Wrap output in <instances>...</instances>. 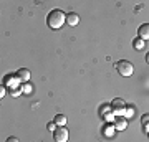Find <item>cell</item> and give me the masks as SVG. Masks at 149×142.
Returning <instances> with one entry per match:
<instances>
[{
	"instance_id": "1",
	"label": "cell",
	"mask_w": 149,
	"mask_h": 142,
	"mask_svg": "<svg viewBox=\"0 0 149 142\" xmlns=\"http://www.w3.org/2000/svg\"><path fill=\"white\" fill-rule=\"evenodd\" d=\"M47 23H48V26H50L52 30H60V28L66 23V15L63 13V10L55 8V10H52L50 13H48Z\"/></svg>"
},
{
	"instance_id": "2",
	"label": "cell",
	"mask_w": 149,
	"mask_h": 142,
	"mask_svg": "<svg viewBox=\"0 0 149 142\" xmlns=\"http://www.w3.org/2000/svg\"><path fill=\"white\" fill-rule=\"evenodd\" d=\"M116 71L121 76H124V78H129V76H133L134 73V66L131 61H128V60H121V61H118L116 63Z\"/></svg>"
},
{
	"instance_id": "3",
	"label": "cell",
	"mask_w": 149,
	"mask_h": 142,
	"mask_svg": "<svg viewBox=\"0 0 149 142\" xmlns=\"http://www.w3.org/2000/svg\"><path fill=\"white\" fill-rule=\"evenodd\" d=\"M111 111L116 117H124V112H126V103H124V99L116 98L111 103Z\"/></svg>"
},
{
	"instance_id": "4",
	"label": "cell",
	"mask_w": 149,
	"mask_h": 142,
	"mask_svg": "<svg viewBox=\"0 0 149 142\" xmlns=\"http://www.w3.org/2000/svg\"><path fill=\"white\" fill-rule=\"evenodd\" d=\"M68 137H70V132L66 127H56V131L53 132V139L55 142H68Z\"/></svg>"
},
{
	"instance_id": "5",
	"label": "cell",
	"mask_w": 149,
	"mask_h": 142,
	"mask_svg": "<svg viewBox=\"0 0 149 142\" xmlns=\"http://www.w3.org/2000/svg\"><path fill=\"white\" fill-rule=\"evenodd\" d=\"M114 134H116V127H114V124L108 122L106 126L103 127V136L106 137V139H111V137H114Z\"/></svg>"
},
{
	"instance_id": "6",
	"label": "cell",
	"mask_w": 149,
	"mask_h": 142,
	"mask_svg": "<svg viewBox=\"0 0 149 142\" xmlns=\"http://www.w3.org/2000/svg\"><path fill=\"white\" fill-rule=\"evenodd\" d=\"M138 38H141V40H149V23H143V25L139 26L138 30Z\"/></svg>"
},
{
	"instance_id": "7",
	"label": "cell",
	"mask_w": 149,
	"mask_h": 142,
	"mask_svg": "<svg viewBox=\"0 0 149 142\" xmlns=\"http://www.w3.org/2000/svg\"><path fill=\"white\" fill-rule=\"evenodd\" d=\"M30 76H32V74H30V71H28L27 68H22V69L17 71V78L20 79V81H23V83H28V81H30Z\"/></svg>"
},
{
	"instance_id": "8",
	"label": "cell",
	"mask_w": 149,
	"mask_h": 142,
	"mask_svg": "<svg viewBox=\"0 0 149 142\" xmlns=\"http://www.w3.org/2000/svg\"><path fill=\"white\" fill-rule=\"evenodd\" d=\"M66 23L70 26H76L80 23V15L78 13H73V12H70L68 15H66Z\"/></svg>"
},
{
	"instance_id": "9",
	"label": "cell",
	"mask_w": 149,
	"mask_h": 142,
	"mask_svg": "<svg viewBox=\"0 0 149 142\" xmlns=\"http://www.w3.org/2000/svg\"><path fill=\"white\" fill-rule=\"evenodd\" d=\"M114 127H116V131H124V129L128 127V119H126V117H116Z\"/></svg>"
},
{
	"instance_id": "10",
	"label": "cell",
	"mask_w": 149,
	"mask_h": 142,
	"mask_svg": "<svg viewBox=\"0 0 149 142\" xmlns=\"http://www.w3.org/2000/svg\"><path fill=\"white\" fill-rule=\"evenodd\" d=\"M144 46H146V42H144V40H141V38H134L133 40V48L134 50L141 51V50H144Z\"/></svg>"
},
{
	"instance_id": "11",
	"label": "cell",
	"mask_w": 149,
	"mask_h": 142,
	"mask_svg": "<svg viewBox=\"0 0 149 142\" xmlns=\"http://www.w3.org/2000/svg\"><path fill=\"white\" fill-rule=\"evenodd\" d=\"M53 122H55L58 127H63L65 124H66V116H65V114H56Z\"/></svg>"
},
{
	"instance_id": "12",
	"label": "cell",
	"mask_w": 149,
	"mask_h": 142,
	"mask_svg": "<svg viewBox=\"0 0 149 142\" xmlns=\"http://www.w3.org/2000/svg\"><path fill=\"white\" fill-rule=\"evenodd\" d=\"M33 89H35V88H33V84H32V83H25L23 86H22V91H23V94H32Z\"/></svg>"
},
{
	"instance_id": "13",
	"label": "cell",
	"mask_w": 149,
	"mask_h": 142,
	"mask_svg": "<svg viewBox=\"0 0 149 142\" xmlns=\"http://www.w3.org/2000/svg\"><path fill=\"white\" fill-rule=\"evenodd\" d=\"M108 112H111V106H109V104H103L101 107H100V116L104 117Z\"/></svg>"
},
{
	"instance_id": "14",
	"label": "cell",
	"mask_w": 149,
	"mask_h": 142,
	"mask_svg": "<svg viewBox=\"0 0 149 142\" xmlns=\"http://www.w3.org/2000/svg\"><path fill=\"white\" fill-rule=\"evenodd\" d=\"M134 112H136V109H134L133 106H126V112H124V117H126V119H131V117L134 116Z\"/></svg>"
},
{
	"instance_id": "15",
	"label": "cell",
	"mask_w": 149,
	"mask_h": 142,
	"mask_svg": "<svg viewBox=\"0 0 149 142\" xmlns=\"http://www.w3.org/2000/svg\"><path fill=\"white\" fill-rule=\"evenodd\" d=\"M23 91H22V88H12L10 89V96L12 98H17V96H20Z\"/></svg>"
},
{
	"instance_id": "16",
	"label": "cell",
	"mask_w": 149,
	"mask_h": 142,
	"mask_svg": "<svg viewBox=\"0 0 149 142\" xmlns=\"http://www.w3.org/2000/svg\"><path fill=\"white\" fill-rule=\"evenodd\" d=\"M141 124H143L144 129H146V127H149V114H144V116L141 117Z\"/></svg>"
},
{
	"instance_id": "17",
	"label": "cell",
	"mask_w": 149,
	"mask_h": 142,
	"mask_svg": "<svg viewBox=\"0 0 149 142\" xmlns=\"http://www.w3.org/2000/svg\"><path fill=\"white\" fill-rule=\"evenodd\" d=\"M104 121H106V122H114V121H116V119H114V114H113V111H111V112H108L106 116H104Z\"/></svg>"
},
{
	"instance_id": "18",
	"label": "cell",
	"mask_w": 149,
	"mask_h": 142,
	"mask_svg": "<svg viewBox=\"0 0 149 142\" xmlns=\"http://www.w3.org/2000/svg\"><path fill=\"white\" fill-rule=\"evenodd\" d=\"M56 127H58V126H56L55 122H48L47 129H48V131H52V132H55V131H56Z\"/></svg>"
},
{
	"instance_id": "19",
	"label": "cell",
	"mask_w": 149,
	"mask_h": 142,
	"mask_svg": "<svg viewBox=\"0 0 149 142\" xmlns=\"http://www.w3.org/2000/svg\"><path fill=\"white\" fill-rule=\"evenodd\" d=\"M0 89H2V91H0V96H2V98H3V96H5V93H7V86H3V84H2V88H0Z\"/></svg>"
},
{
	"instance_id": "20",
	"label": "cell",
	"mask_w": 149,
	"mask_h": 142,
	"mask_svg": "<svg viewBox=\"0 0 149 142\" xmlns=\"http://www.w3.org/2000/svg\"><path fill=\"white\" fill-rule=\"evenodd\" d=\"M7 142H20V141H18L17 137H8V139H7Z\"/></svg>"
},
{
	"instance_id": "21",
	"label": "cell",
	"mask_w": 149,
	"mask_h": 142,
	"mask_svg": "<svg viewBox=\"0 0 149 142\" xmlns=\"http://www.w3.org/2000/svg\"><path fill=\"white\" fill-rule=\"evenodd\" d=\"M144 131H146V134H148V137H149V127H146V129H144Z\"/></svg>"
},
{
	"instance_id": "22",
	"label": "cell",
	"mask_w": 149,
	"mask_h": 142,
	"mask_svg": "<svg viewBox=\"0 0 149 142\" xmlns=\"http://www.w3.org/2000/svg\"><path fill=\"white\" fill-rule=\"evenodd\" d=\"M146 61H148V63H149V53H148V55H146Z\"/></svg>"
}]
</instances>
